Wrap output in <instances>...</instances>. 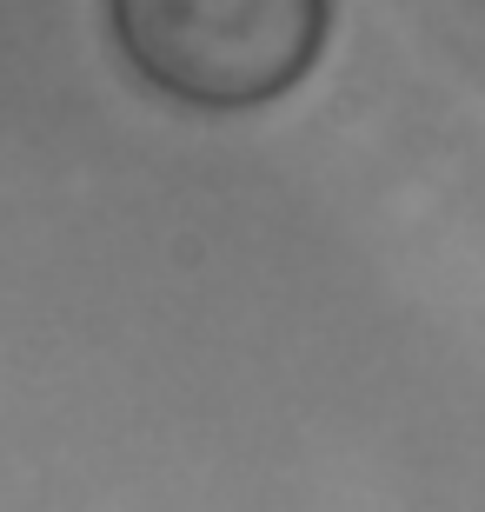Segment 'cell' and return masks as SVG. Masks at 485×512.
<instances>
[{"mask_svg":"<svg viewBox=\"0 0 485 512\" xmlns=\"http://www.w3.org/2000/svg\"><path fill=\"white\" fill-rule=\"evenodd\" d=\"M113 40L147 87L187 107H260L313 67L333 7L319 0H120Z\"/></svg>","mask_w":485,"mask_h":512,"instance_id":"1","label":"cell"}]
</instances>
